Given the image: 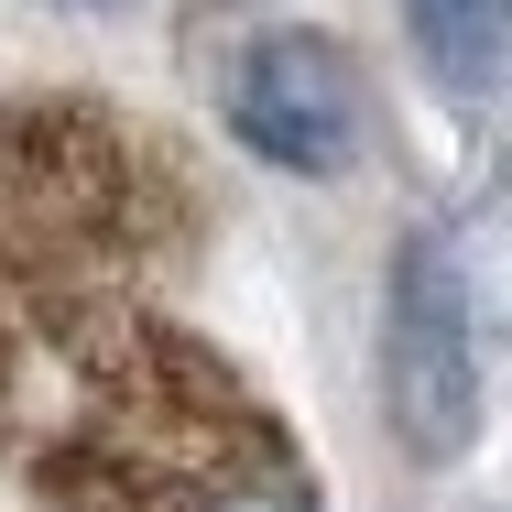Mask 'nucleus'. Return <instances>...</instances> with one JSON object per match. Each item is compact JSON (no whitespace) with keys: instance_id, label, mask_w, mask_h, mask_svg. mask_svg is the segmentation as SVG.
I'll return each mask as SVG.
<instances>
[{"instance_id":"nucleus-1","label":"nucleus","mask_w":512,"mask_h":512,"mask_svg":"<svg viewBox=\"0 0 512 512\" xmlns=\"http://www.w3.org/2000/svg\"><path fill=\"white\" fill-rule=\"evenodd\" d=\"M55 360L66 393L33 447L55 512H316L284 414L175 316L77 306Z\"/></svg>"},{"instance_id":"nucleus-2","label":"nucleus","mask_w":512,"mask_h":512,"mask_svg":"<svg viewBox=\"0 0 512 512\" xmlns=\"http://www.w3.org/2000/svg\"><path fill=\"white\" fill-rule=\"evenodd\" d=\"M480 295H469V251L458 229H404L393 284H382V414L404 436V458L447 469L480 447Z\"/></svg>"},{"instance_id":"nucleus-3","label":"nucleus","mask_w":512,"mask_h":512,"mask_svg":"<svg viewBox=\"0 0 512 512\" xmlns=\"http://www.w3.org/2000/svg\"><path fill=\"white\" fill-rule=\"evenodd\" d=\"M229 131L273 164V175H349L360 153V99H349V55L327 33H251L218 66Z\"/></svg>"},{"instance_id":"nucleus-4","label":"nucleus","mask_w":512,"mask_h":512,"mask_svg":"<svg viewBox=\"0 0 512 512\" xmlns=\"http://www.w3.org/2000/svg\"><path fill=\"white\" fill-rule=\"evenodd\" d=\"M404 22H414V55L436 66V88L447 99H491L502 88V66H512V0H404Z\"/></svg>"},{"instance_id":"nucleus-5","label":"nucleus","mask_w":512,"mask_h":512,"mask_svg":"<svg viewBox=\"0 0 512 512\" xmlns=\"http://www.w3.org/2000/svg\"><path fill=\"white\" fill-rule=\"evenodd\" d=\"M0 404H11V306H0Z\"/></svg>"}]
</instances>
